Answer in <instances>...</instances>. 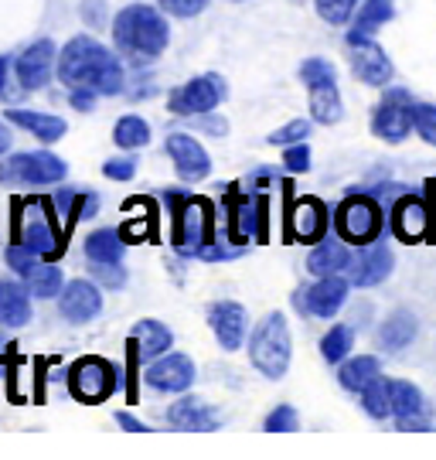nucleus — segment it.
<instances>
[{
    "label": "nucleus",
    "mask_w": 436,
    "mask_h": 460,
    "mask_svg": "<svg viewBox=\"0 0 436 460\" xmlns=\"http://www.w3.org/2000/svg\"><path fill=\"white\" fill-rule=\"evenodd\" d=\"M58 83L68 89H93L99 96L123 93V66L110 49H102L96 38H72L58 55Z\"/></svg>",
    "instance_id": "nucleus-1"
},
{
    "label": "nucleus",
    "mask_w": 436,
    "mask_h": 460,
    "mask_svg": "<svg viewBox=\"0 0 436 460\" xmlns=\"http://www.w3.org/2000/svg\"><path fill=\"white\" fill-rule=\"evenodd\" d=\"M113 41L116 49L123 51V58H129L133 66H147V62L161 58L171 41L167 17L157 7L129 4L113 17Z\"/></svg>",
    "instance_id": "nucleus-2"
},
{
    "label": "nucleus",
    "mask_w": 436,
    "mask_h": 460,
    "mask_svg": "<svg viewBox=\"0 0 436 460\" xmlns=\"http://www.w3.org/2000/svg\"><path fill=\"white\" fill-rule=\"evenodd\" d=\"M167 212L174 218V229H171V243L181 256H198L201 249L211 243V229H215V215L205 198L178 195V191H167Z\"/></svg>",
    "instance_id": "nucleus-3"
},
{
    "label": "nucleus",
    "mask_w": 436,
    "mask_h": 460,
    "mask_svg": "<svg viewBox=\"0 0 436 460\" xmlns=\"http://www.w3.org/2000/svg\"><path fill=\"white\" fill-rule=\"evenodd\" d=\"M14 239L21 246H28L31 252L45 256V260H58L65 252V239L58 226H55V212L51 201L45 198H24L17 201L14 215Z\"/></svg>",
    "instance_id": "nucleus-4"
},
{
    "label": "nucleus",
    "mask_w": 436,
    "mask_h": 460,
    "mask_svg": "<svg viewBox=\"0 0 436 460\" xmlns=\"http://www.w3.org/2000/svg\"><path fill=\"white\" fill-rule=\"evenodd\" d=\"M293 341L287 317L283 314H266L256 324L253 338H249V362L256 365L266 378H283L290 368Z\"/></svg>",
    "instance_id": "nucleus-5"
},
{
    "label": "nucleus",
    "mask_w": 436,
    "mask_h": 460,
    "mask_svg": "<svg viewBox=\"0 0 436 460\" xmlns=\"http://www.w3.org/2000/svg\"><path fill=\"white\" fill-rule=\"evenodd\" d=\"M382 208L369 195H348L334 212V229L348 246H369L382 235Z\"/></svg>",
    "instance_id": "nucleus-6"
},
{
    "label": "nucleus",
    "mask_w": 436,
    "mask_h": 460,
    "mask_svg": "<svg viewBox=\"0 0 436 460\" xmlns=\"http://www.w3.org/2000/svg\"><path fill=\"white\" fill-rule=\"evenodd\" d=\"M116 385H120V368L96 355L79 358L68 368V389L79 402H102L116 393Z\"/></svg>",
    "instance_id": "nucleus-7"
},
{
    "label": "nucleus",
    "mask_w": 436,
    "mask_h": 460,
    "mask_svg": "<svg viewBox=\"0 0 436 460\" xmlns=\"http://www.w3.org/2000/svg\"><path fill=\"white\" fill-rule=\"evenodd\" d=\"M68 174V164L49 150L34 154H14L0 164V181L4 184H55Z\"/></svg>",
    "instance_id": "nucleus-8"
},
{
    "label": "nucleus",
    "mask_w": 436,
    "mask_h": 460,
    "mask_svg": "<svg viewBox=\"0 0 436 460\" xmlns=\"http://www.w3.org/2000/svg\"><path fill=\"white\" fill-rule=\"evenodd\" d=\"M7 266L24 279V287H28L34 296L49 300V296L62 294V270L51 266V260H45V256L31 252L28 246L14 243V246L7 249Z\"/></svg>",
    "instance_id": "nucleus-9"
},
{
    "label": "nucleus",
    "mask_w": 436,
    "mask_h": 460,
    "mask_svg": "<svg viewBox=\"0 0 436 460\" xmlns=\"http://www.w3.org/2000/svg\"><path fill=\"white\" fill-rule=\"evenodd\" d=\"M413 106L416 99L405 89H388L372 113V133L386 144H403L413 130Z\"/></svg>",
    "instance_id": "nucleus-10"
},
{
    "label": "nucleus",
    "mask_w": 436,
    "mask_h": 460,
    "mask_svg": "<svg viewBox=\"0 0 436 460\" xmlns=\"http://www.w3.org/2000/svg\"><path fill=\"white\" fill-rule=\"evenodd\" d=\"M226 99V83H222V75H198L191 83L178 85L171 96H167V110L178 116H201V113H211L218 102Z\"/></svg>",
    "instance_id": "nucleus-11"
},
{
    "label": "nucleus",
    "mask_w": 436,
    "mask_h": 460,
    "mask_svg": "<svg viewBox=\"0 0 436 460\" xmlns=\"http://www.w3.org/2000/svg\"><path fill=\"white\" fill-rule=\"evenodd\" d=\"M164 150H167V157L174 161V171H178L181 181H201V178H209L211 171V157L209 150L201 147L194 137L188 133H171L167 140H164Z\"/></svg>",
    "instance_id": "nucleus-12"
},
{
    "label": "nucleus",
    "mask_w": 436,
    "mask_h": 460,
    "mask_svg": "<svg viewBox=\"0 0 436 460\" xmlns=\"http://www.w3.org/2000/svg\"><path fill=\"white\" fill-rule=\"evenodd\" d=\"M55 58H58V49L51 45L49 38H41V41H34V45L21 51L14 66L21 89H45L51 83V75H55Z\"/></svg>",
    "instance_id": "nucleus-13"
},
{
    "label": "nucleus",
    "mask_w": 436,
    "mask_h": 460,
    "mask_svg": "<svg viewBox=\"0 0 436 460\" xmlns=\"http://www.w3.org/2000/svg\"><path fill=\"white\" fill-rule=\"evenodd\" d=\"M147 385L157 389V393H184L191 389L194 382V362L188 355H178V351H164L161 358H154L150 368H147Z\"/></svg>",
    "instance_id": "nucleus-14"
},
{
    "label": "nucleus",
    "mask_w": 436,
    "mask_h": 460,
    "mask_svg": "<svg viewBox=\"0 0 436 460\" xmlns=\"http://www.w3.org/2000/svg\"><path fill=\"white\" fill-rule=\"evenodd\" d=\"M209 324L218 338V345L226 351H239L245 341V331H249V314L236 300H215L209 307Z\"/></svg>",
    "instance_id": "nucleus-15"
},
{
    "label": "nucleus",
    "mask_w": 436,
    "mask_h": 460,
    "mask_svg": "<svg viewBox=\"0 0 436 460\" xmlns=\"http://www.w3.org/2000/svg\"><path fill=\"white\" fill-rule=\"evenodd\" d=\"M327 232V208L317 198H297L287 212V235L293 243H321Z\"/></svg>",
    "instance_id": "nucleus-16"
},
{
    "label": "nucleus",
    "mask_w": 436,
    "mask_h": 460,
    "mask_svg": "<svg viewBox=\"0 0 436 460\" xmlns=\"http://www.w3.org/2000/svg\"><path fill=\"white\" fill-rule=\"evenodd\" d=\"M344 300H348V283L341 277H321L314 287L293 296V304L314 317H334L344 307Z\"/></svg>",
    "instance_id": "nucleus-17"
},
{
    "label": "nucleus",
    "mask_w": 436,
    "mask_h": 460,
    "mask_svg": "<svg viewBox=\"0 0 436 460\" xmlns=\"http://www.w3.org/2000/svg\"><path fill=\"white\" fill-rule=\"evenodd\" d=\"M388 273H392V252L382 239H375L369 246H358L351 266H348V279L355 287H375V283L388 279Z\"/></svg>",
    "instance_id": "nucleus-18"
},
{
    "label": "nucleus",
    "mask_w": 436,
    "mask_h": 460,
    "mask_svg": "<svg viewBox=\"0 0 436 460\" xmlns=\"http://www.w3.org/2000/svg\"><path fill=\"white\" fill-rule=\"evenodd\" d=\"M392 416L399 429H430L433 423L426 395L413 382H392Z\"/></svg>",
    "instance_id": "nucleus-19"
},
{
    "label": "nucleus",
    "mask_w": 436,
    "mask_h": 460,
    "mask_svg": "<svg viewBox=\"0 0 436 460\" xmlns=\"http://www.w3.org/2000/svg\"><path fill=\"white\" fill-rule=\"evenodd\" d=\"M348 58H351L355 75L365 85L382 89V85L392 79V62H388V55L375 45L372 38H365V41H348Z\"/></svg>",
    "instance_id": "nucleus-20"
},
{
    "label": "nucleus",
    "mask_w": 436,
    "mask_h": 460,
    "mask_svg": "<svg viewBox=\"0 0 436 460\" xmlns=\"http://www.w3.org/2000/svg\"><path fill=\"white\" fill-rule=\"evenodd\" d=\"M430 226H433V218H430V208L423 205L420 198L403 195L392 205V232H396V239H403L409 246L423 243L430 235Z\"/></svg>",
    "instance_id": "nucleus-21"
},
{
    "label": "nucleus",
    "mask_w": 436,
    "mask_h": 460,
    "mask_svg": "<svg viewBox=\"0 0 436 460\" xmlns=\"http://www.w3.org/2000/svg\"><path fill=\"white\" fill-rule=\"evenodd\" d=\"M58 311H62L72 324H85V321L99 317V311H102V294H99L93 283H85V279H72V283L62 287Z\"/></svg>",
    "instance_id": "nucleus-22"
},
{
    "label": "nucleus",
    "mask_w": 436,
    "mask_h": 460,
    "mask_svg": "<svg viewBox=\"0 0 436 460\" xmlns=\"http://www.w3.org/2000/svg\"><path fill=\"white\" fill-rule=\"evenodd\" d=\"M262 218H266V201L262 198H236L232 212H228V235H232V243L245 246L253 235H262V226H259Z\"/></svg>",
    "instance_id": "nucleus-23"
},
{
    "label": "nucleus",
    "mask_w": 436,
    "mask_h": 460,
    "mask_svg": "<svg viewBox=\"0 0 436 460\" xmlns=\"http://www.w3.org/2000/svg\"><path fill=\"white\" fill-rule=\"evenodd\" d=\"M174 345V334L167 324L161 321H137L133 331H129V348H133V355L140 358V362H154V358H161L167 348Z\"/></svg>",
    "instance_id": "nucleus-24"
},
{
    "label": "nucleus",
    "mask_w": 436,
    "mask_h": 460,
    "mask_svg": "<svg viewBox=\"0 0 436 460\" xmlns=\"http://www.w3.org/2000/svg\"><path fill=\"white\" fill-rule=\"evenodd\" d=\"M348 266H351V252H348V243L344 239H321V243H314L307 256V270L314 277H341V273H348Z\"/></svg>",
    "instance_id": "nucleus-25"
},
{
    "label": "nucleus",
    "mask_w": 436,
    "mask_h": 460,
    "mask_svg": "<svg viewBox=\"0 0 436 460\" xmlns=\"http://www.w3.org/2000/svg\"><path fill=\"white\" fill-rule=\"evenodd\" d=\"M31 290L14 279H0V324L4 328H21L31 321Z\"/></svg>",
    "instance_id": "nucleus-26"
},
{
    "label": "nucleus",
    "mask_w": 436,
    "mask_h": 460,
    "mask_svg": "<svg viewBox=\"0 0 436 460\" xmlns=\"http://www.w3.org/2000/svg\"><path fill=\"white\" fill-rule=\"evenodd\" d=\"M392 17H396V0H365V4L358 7V17L351 21L348 41H365V38H372L378 28H386Z\"/></svg>",
    "instance_id": "nucleus-27"
},
{
    "label": "nucleus",
    "mask_w": 436,
    "mask_h": 460,
    "mask_svg": "<svg viewBox=\"0 0 436 460\" xmlns=\"http://www.w3.org/2000/svg\"><path fill=\"white\" fill-rule=\"evenodd\" d=\"M167 423L178 429H215L218 427V412L209 410L201 399H178L171 410H167Z\"/></svg>",
    "instance_id": "nucleus-28"
},
{
    "label": "nucleus",
    "mask_w": 436,
    "mask_h": 460,
    "mask_svg": "<svg viewBox=\"0 0 436 460\" xmlns=\"http://www.w3.org/2000/svg\"><path fill=\"white\" fill-rule=\"evenodd\" d=\"M307 89H310V116H314L317 123H324V127L338 123L341 116H344L338 79H324V83H314V85H307Z\"/></svg>",
    "instance_id": "nucleus-29"
},
{
    "label": "nucleus",
    "mask_w": 436,
    "mask_h": 460,
    "mask_svg": "<svg viewBox=\"0 0 436 460\" xmlns=\"http://www.w3.org/2000/svg\"><path fill=\"white\" fill-rule=\"evenodd\" d=\"M7 123H14L21 130L34 133V137L45 140V144H55V140L65 137V119H58V116L31 113V110H7Z\"/></svg>",
    "instance_id": "nucleus-30"
},
{
    "label": "nucleus",
    "mask_w": 436,
    "mask_h": 460,
    "mask_svg": "<svg viewBox=\"0 0 436 460\" xmlns=\"http://www.w3.org/2000/svg\"><path fill=\"white\" fill-rule=\"evenodd\" d=\"M416 317L409 311H396L386 317V324L378 328V345L386 348V351H403V348L413 345V338H416Z\"/></svg>",
    "instance_id": "nucleus-31"
},
{
    "label": "nucleus",
    "mask_w": 436,
    "mask_h": 460,
    "mask_svg": "<svg viewBox=\"0 0 436 460\" xmlns=\"http://www.w3.org/2000/svg\"><path fill=\"white\" fill-rule=\"evenodd\" d=\"M382 376V365L375 355H358V358H344L338 372V382L348 393H361L365 385H372L375 378Z\"/></svg>",
    "instance_id": "nucleus-32"
},
{
    "label": "nucleus",
    "mask_w": 436,
    "mask_h": 460,
    "mask_svg": "<svg viewBox=\"0 0 436 460\" xmlns=\"http://www.w3.org/2000/svg\"><path fill=\"white\" fill-rule=\"evenodd\" d=\"M123 235L113 229H99L93 235H85V256L93 263H120L123 260Z\"/></svg>",
    "instance_id": "nucleus-33"
},
{
    "label": "nucleus",
    "mask_w": 436,
    "mask_h": 460,
    "mask_svg": "<svg viewBox=\"0 0 436 460\" xmlns=\"http://www.w3.org/2000/svg\"><path fill=\"white\" fill-rule=\"evenodd\" d=\"M361 410L369 412L372 420H386V416H392V382L388 378H375L372 385H365L361 389Z\"/></svg>",
    "instance_id": "nucleus-34"
},
{
    "label": "nucleus",
    "mask_w": 436,
    "mask_h": 460,
    "mask_svg": "<svg viewBox=\"0 0 436 460\" xmlns=\"http://www.w3.org/2000/svg\"><path fill=\"white\" fill-rule=\"evenodd\" d=\"M351 348H355V331L348 328V324H334V328L321 338V355H324V362H331V365L344 362V358L351 355Z\"/></svg>",
    "instance_id": "nucleus-35"
},
{
    "label": "nucleus",
    "mask_w": 436,
    "mask_h": 460,
    "mask_svg": "<svg viewBox=\"0 0 436 460\" xmlns=\"http://www.w3.org/2000/svg\"><path fill=\"white\" fill-rule=\"evenodd\" d=\"M147 140H150V127H147V119H140V116H123V119H116V127H113L116 147L137 150V147H144Z\"/></svg>",
    "instance_id": "nucleus-36"
},
{
    "label": "nucleus",
    "mask_w": 436,
    "mask_h": 460,
    "mask_svg": "<svg viewBox=\"0 0 436 460\" xmlns=\"http://www.w3.org/2000/svg\"><path fill=\"white\" fill-rule=\"evenodd\" d=\"M314 7H317V14H321L324 24L341 28V24H348V21H351L358 0H314Z\"/></svg>",
    "instance_id": "nucleus-37"
},
{
    "label": "nucleus",
    "mask_w": 436,
    "mask_h": 460,
    "mask_svg": "<svg viewBox=\"0 0 436 460\" xmlns=\"http://www.w3.org/2000/svg\"><path fill=\"white\" fill-rule=\"evenodd\" d=\"M413 130L420 133L430 147H436V106H430V102L413 106Z\"/></svg>",
    "instance_id": "nucleus-38"
},
{
    "label": "nucleus",
    "mask_w": 436,
    "mask_h": 460,
    "mask_svg": "<svg viewBox=\"0 0 436 460\" xmlns=\"http://www.w3.org/2000/svg\"><path fill=\"white\" fill-rule=\"evenodd\" d=\"M266 429L270 433H293V429H300V416H297V410L293 406H276L270 416H266Z\"/></svg>",
    "instance_id": "nucleus-39"
},
{
    "label": "nucleus",
    "mask_w": 436,
    "mask_h": 460,
    "mask_svg": "<svg viewBox=\"0 0 436 460\" xmlns=\"http://www.w3.org/2000/svg\"><path fill=\"white\" fill-rule=\"evenodd\" d=\"M307 133H310V123H307V119H290L287 127H280V130L270 133V144L290 147V144H300V140H307Z\"/></svg>",
    "instance_id": "nucleus-40"
},
{
    "label": "nucleus",
    "mask_w": 436,
    "mask_h": 460,
    "mask_svg": "<svg viewBox=\"0 0 436 460\" xmlns=\"http://www.w3.org/2000/svg\"><path fill=\"white\" fill-rule=\"evenodd\" d=\"M154 212L144 215V222H137V218H129V222H123V229H120V235H123V243H140V239H154Z\"/></svg>",
    "instance_id": "nucleus-41"
},
{
    "label": "nucleus",
    "mask_w": 436,
    "mask_h": 460,
    "mask_svg": "<svg viewBox=\"0 0 436 460\" xmlns=\"http://www.w3.org/2000/svg\"><path fill=\"white\" fill-rule=\"evenodd\" d=\"M300 79H304V85L324 83V79H334V66H331L327 58H307V62L300 66Z\"/></svg>",
    "instance_id": "nucleus-42"
},
{
    "label": "nucleus",
    "mask_w": 436,
    "mask_h": 460,
    "mask_svg": "<svg viewBox=\"0 0 436 460\" xmlns=\"http://www.w3.org/2000/svg\"><path fill=\"white\" fill-rule=\"evenodd\" d=\"M283 167H287V171H293V174H307V171H310V150H307V144H304V140L287 147V154H283Z\"/></svg>",
    "instance_id": "nucleus-43"
},
{
    "label": "nucleus",
    "mask_w": 436,
    "mask_h": 460,
    "mask_svg": "<svg viewBox=\"0 0 436 460\" xmlns=\"http://www.w3.org/2000/svg\"><path fill=\"white\" fill-rule=\"evenodd\" d=\"M171 17H194L209 7L211 0H157Z\"/></svg>",
    "instance_id": "nucleus-44"
},
{
    "label": "nucleus",
    "mask_w": 436,
    "mask_h": 460,
    "mask_svg": "<svg viewBox=\"0 0 436 460\" xmlns=\"http://www.w3.org/2000/svg\"><path fill=\"white\" fill-rule=\"evenodd\" d=\"M99 212V198L93 191H85V195H76L72 201V208H68V226H76L79 218H93Z\"/></svg>",
    "instance_id": "nucleus-45"
},
{
    "label": "nucleus",
    "mask_w": 436,
    "mask_h": 460,
    "mask_svg": "<svg viewBox=\"0 0 436 460\" xmlns=\"http://www.w3.org/2000/svg\"><path fill=\"white\" fill-rule=\"evenodd\" d=\"M102 174L113 178V181H129L137 174V157H113V161H106Z\"/></svg>",
    "instance_id": "nucleus-46"
},
{
    "label": "nucleus",
    "mask_w": 436,
    "mask_h": 460,
    "mask_svg": "<svg viewBox=\"0 0 436 460\" xmlns=\"http://www.w3.org/2000/svg\"><path fill=\"white\" fill-rule=\"evenodd\" d=\"M93 273H96L99 283H106V287H113V290H120V287L127 283V270L120 263H96Z\"/></svg>",
    "instance_id": "nucleus-47"
},
{
    "label": "nucleus",
    "mask_w": 436,
    "mask_h": 460,
    "mask_svg": "<svg viewBox=\"0 0 436 460\" xmlns=\"http://www.w3.org/2000/svg\"><path fill=\"white\" fill-rule=\"evenodd\" d=\"M191 119H194V127H201V130L211 133V137H226V130H228V123L226 119H218V116L201 113V116H191Z\"/></svg>",
    "instance_id": "nucleus-48"
},
{
    "label": "nucleus",
    "mask_w": 436,
    "mask_h": 460,
    "mask_svg": "<svg viewBox=\"0 0 436 460\" xmlns=\"http://www.w3.org/2000/svg\"><path fill=\"white\" fill-rule=\"evenodd\" d=\"M96 96L99 93H93V89H72V106H76L79 113H89V110L96 106Z\"/></svg>",
    "instance_id": "nucleus-49"
},
{
    "label": "nucleus",
    "mask_w": 436,
    "mask_h": 460,
    "mask_svg": "<svg viewBox=\"0 0 436 460\" xmlns=\"http://www.w3.org/2000/svg\"><path fill=\"white\" fill-rule=\"evenodd\" d=\"M116 423L123 429H129V433H144L147 429V423H140V420H133L129 412H116Z\"/></svg>",
    "instance_id": "nucleus-50"
},
{
    "label": "nucleus",
    "mask_w": 436,
    "mask_h": 460,
    "mask_svg": "<svg viewBox=\"0 0 436 460\" xmlns=\"http://www.w3.org/2000/svg\"><path fill=\"white\" fill-rule=\"evenodd\" d=\"M11 147V130H4V123H0V154Z\"/></svg>",
    "instance_id": "nucleus-51"
},
{
    "label": "nucleus",
    "mask_w": 436,
    "mask_h": 460,
    "mask_svg": "<svg viewBox=\"0 0 436 460\" xmlns=\"http://www.w3.org/2000/svg\"><path fill=\"white\" fill-rule=\"evenodd\" d=\"M4 85H7V58H0V93H4Z\"/></svg>",
    "instance_id": "nucleus-52"
},
{
    "label": "nucleus",
    "mask_w": 436,
    "mask_h": 460,
    "mask_svg": "<svg viewBox=\"0 0 436 460\" xmlns=\"http://www.w3.org/2000/svg\"><path fill=\"white\" fill-rule=\"evenodd\" d=\"M430 184H433V188H436V181H430Z\"/></svg>",
    "instance_id": "nucleus-53"
}]
</instances>
